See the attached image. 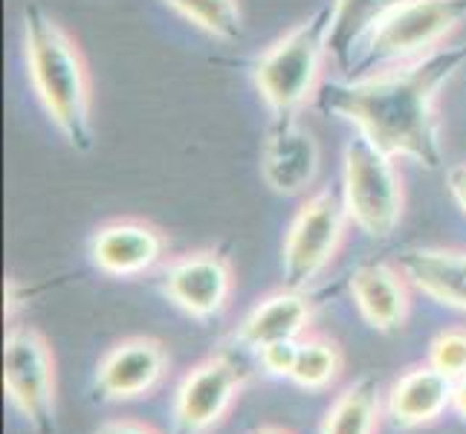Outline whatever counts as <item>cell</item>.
I'll list each match as a JSON object with an SVG mask.
<instances>
[{
    "label": "cell",
    "mask_w": 466,
    "mask_h": 434,
    "mask_svg": "<svg viewBox=\"0 0 466 434\" xmlns=\"http://www.w3.org/2000/svg\"><path fill=\"white\" fill-rule=\"evenodd\" d=\"M466 64V44L441 46L423 58L350 82L321 85L319 107L339 116L394 159L441 168L438 96Z\"/></svg>",
    "instance_id": "cell-1"
},
{
    "label": "cell",
    "mask_w": 466,
    "mask_h": 434,
    "mask_svg": "<svg viewBox=\"0 0 466 434\" xmlns=\"http://www.w3.org/2000/svg\"><path fill=\"white\" fill-rule=\"evenodd\" d=\"M21 18L32 90L70 148L78 154H90L96 145L93 90L82 50L53 15L38 4H26Z\"/></svg>",
    "instance_id": "cell-2"
},
{
    "label": "cell",
    "mask_w": 466,
    "mask_h": 434,
    "mask_svg": "<svg viewBox=\"0 0 466 434\" xmlns=\"http://www.w3.org/2000/svg\"><path fill=\"white\" fill-rule=\"evenodd\" d=\"M330 6L313 12L255 64V87L272 116H296L319 93L325 61L330 56Z\"/></svg>",
    "instance_id": "cell-3"
},
{
    "label": "cell",
    "mask_w": 466,
    "mask_h": 434,
    "mask_svg": "<svg viewBox=\"0 0 466 434\" xmlns=\"http://www.w3.org/2000/svg\"><path fill=\"white\" fill-rule=\"evenodd\" d=\"M342 203L350 223L362 235L389 240L406 212V188L394 156L357 134L345 145L342 156Z\"/></svg>",
    "instance_id": "cell-4"
},
{
    "label": "cell",
    "mask_w": 466,
    "mask_h": 434,
    "mask_svg": "<svg viewBox=\"0 0 466 434\" xmlns=\"http://www.w3.org/2000/svg\"><path fill=\"white\" fill-rule=\"evenodd\" d=\"M466 21V0H403L368 32L357 67L414 61L441 50V44Z\"/></svg>",
    "instance_id": "cell-5"
},
{
    "label": "cell",
    "mask_w": 466,
    "mask_h": 434,
    "mask_svg": "<svg viewBox=\"0 0 466 434\" xmlns=\"http://www.w3.org/2000/svg\"><path fill=\"white\" fill-rule=\"evenodd\" d=\"M4 394L35 434L56 431V353L46 336L32 325H12L4 336Z\"/></svg>",
    "instance_id": "cell-6"
},
{
    "label": "cell",
    "mask_w": 466,
    "mask_h": 434,
    "mask_svg": "<svg viewBox=\"0 0 466 434\" xmlns=\"http://www.w3.org/2000/svg\"><path fill=\"white\" fill-rule=\"evenodd\" d=\"M350 227L345 203L333 191H316L301 203L281 247L284 287L308 289L336 261Z\"/></svg>",
    "instance_id": "cell-7"
},
{
    "label": "cell",
    "mask_w": 466,
    "mask_h": 434,
    "mask_svg": "<svg viewBox=\"0 0 466 434\" xmlns=\"http://www.w3.org/2000/svg\"><path fill=\"white\" fill-rule=\"evenodd\" d=\"M247 371L232 353L218 350L200 359L174 391L171 417L177 434H212L238 406Z\"/></svg>",
    "instance_id": "cell-8"
},
{
    "label": "cell",
    "mask_w": 466,
    "mask_h": 434,
    "mask_svg": "<svg viewBox=\"0 0 466 434\" xmlns=\"http://www.w3.org/2000/svg\"><path fill=\"white\" fill-rule=\"evenodd\" d=\"M159 289L177 310L198 321H212L235 296V267L218 249L186 252L166 264Z\"/></svg>",
    "instance_id": "cell-9"
},
{
    "label": "cell",
    "mask_w": 466,
    "mask_h": 434,
    "mask_svg": "<svg viewBox=\"0 0 466 434\" xmlns=\"http://www.w3.org/2000/svg\"><path fill=\"white\" fill-rule=\"evenodd\" d=\"M171 371L168 348L154 336H127L96 365L93 389L105 403H134L151 397Z\"/></svg>",
    "instance_id": "cell-10"
},
{
    "label": "cell",
    "mask_w": 466,
    "mask_h": 434,
    "mask_svg": "<svg viewBox=\"0 0 466 434\" xmlns=\"http://www.w3.org/2000/svg\"><path fill=\"white\" fill-rule=\"evenodd\" d=\"M168 240L154 223L119 217L96 229L90 237V261L110 278H139L163 264Z\"/></svg>",
    "instance_id": "cell-11"
},
{
    "label": "cell",
    "mask_w": 466,
    "mask_h": 434,
    "mask_svg": "<svg viewBox=\"0 0 466 434\" xmlns=\"http://www.w3.org/2000/svg\"><path fill=\"white\" fill-rule=\"evenodd\" d=\"M321 166L319 142L296 116H276L261 148V177L276 195L293 197L310 188Z\"/></svg>",
    "instance_id": "cell-12"
},
{
    "label": "cell",
    "mask_w": 466,
    "mask_h": 434,
    "mask_svg": "<svg viewBox=\"0 0 466 434\" xmlns=\"http://www.w3.org/2000/svg\"><path fill=\"white\" fill-rule=\"evenodd\" d=\"M350 298L362 321L377 333H400L411 316V284L403 269L385 261H371L353 269L348 281Z\"/></svg>",
    "instance_id": "cell-13"
},
{
    "label": "cell",
    "mask_w": 466,
    "mask_h": 434,
    "mask_svg": "<svg viewBox=\"0 0 466 434\" xmlns=\"http://www.w3.org/2000/svg\"><path fill=\"white\" fill-rule=\"evenodd\" d=\"M455 382L443 377L429 362L411 365L400 374L389 394H385V417L400 431H417L423 426L438 423L452 409Z\"/></svg>",
    "instance_id": "cell-14"
},
{
    "label": "cell",
    "mask_w": 466,
    "mask_h": 434,
    "mask_svg": "<svg viewBox=\"0 0 466 434\" xmlns=\"http://www.w3.org/2000/svg\"><path fill=\"white\" fill-rule=\"evenodd\" d=\"M313 321V301L301 289L281 287L276 293L264 296L255 308L247 313L235 330V342L247 350L258 353L272 342L301 339L310 333Z\"/></svg>",
    "instance_id": "cell-15"
},
{
    "label": "cell",
    "mask_w": 466,
    "mask_h": 434,
    "mask_svg": "<svg viewBox=\"0 0 466 434\" xmlns=\"http://www.w3.org/2000/svg\"><path fill=\"white\" fill-rule=\"evenodd\" d=\"M397 267L417 293L449 310L466 313V252L414 247L400 255Z\"/></svg>",
    "instance_id": "cell-16"
},
{
    "label": "cell",
    "mask_w": 466,
    "mask_h": 434,
    "mask_svg": "<svg viewBox=\"0 0 466 434\" xmlns=\"http://www.w3.org/2000/svg\"><path fill=\"white\" fill-rule=\"evenodd\" d=\"M385 403L377 377H360L336 394L319 434H380Z\"/></svg>",
    "instance_id": "cell-17"
},
{
    "label": "cell",
    "mask_w": 466,
    "mask_h": 434,
    "mask_svg": "<svg viewBox=\"0 0 466 434\" xmlns=\"http://www.w3.org/2000/svg\"><path fill=\"white\" fill-rule=\"evenodd\" d=\"M403 0H333L330 15V56L339 61V67H353V50L368 38V32Z\"/></svg>",
    "instance_id": "cell-18"
},
{
    "label": "cell",
    "mask_w": 466,
    "mask_h": 434,
    "mask_svg": "<svg viewBox=\"0 0 466 434\" xmlns=\"http://www.w3.org/2000/svg\"><path fill=\"white\" fill-rule=\"evenodd\" d=\"M345 374V350L325 333H308L299 342V359L290 382L308 394L330 391Z\"/></svg>",
    "instance_id": "cell-19"
},
{
    "label": "cell",
    "mask_w": 466,
    "mask_h": 434,
    "mask_svg": "<svg viewBox=\"0 0 466 434\" xmlns=\"http://www.w3.org/2000/svg\"><path fill=\"white\" fill-rule=\"evenodd\" d=\"M166 4L212 38L238 41L244 32V12L238 0H166Z\"/></svg>",
    "instance_id": "cell-20"
},
{
    "label": "cell",
    "mask_w": 466,
    "mask_h": 434,
    "mask_svg": "<svg viewBox=\"0 0 466 434\" xmlns=\"http://www.w3.org/2000/svg\"><path fill=\"white\" fill-rule=\"evenodd\" d=\"M431 368L449 379L466 377V328H446L441 330L435 339L429 342V359Z\"/></svg>",
    "instance_id": "cell-21"
},
{
    "label": "cell",
    "mask_w": 466,
    "mask_h": 434,
    "mask_svg": "<svg viewBox=\"0 0 466 434\" xmlns=\"http://www.w3.org/2000/svg\"><path fill=\"white\" fill-rule=\"evenodd\" d=\"M299 342L301 339H287V342H272V345L261 348L258 350L261 371L267 377H272V379H287V382H290L296 359H299Z\"/></svg>",
    "instance_id": "cell-22"
},
{
    "label": "cell",
    "mask_w": 466,
    "mask_h": 434,
    "mask_svg": "<svg viewBox=\"0 0 466 434\" xmlns=\"http://www.w3.org/2000/svg\"><path fill=\"white\" fill-rule=\"evenodd\" d=\"M96 434H163L154 426L142 423V420H131V417H122V420H107L96 429Z\"/></svg>",
    "instance_id": "cell-23"
},
{
    "label": "cell",
    "mask_w": 466,
    "mask_h": 434,
    "mask_svg": "<svg viewBox=\"0 0 466 434\" xmlns=\"http://www.w3.org/2000/svg\"><path fill=\"white\" fill-rule=\"evenodd\" d=\"M26 298H29L26 287L18 278H6V284H4V313H6L9 321L18 316V310L26 304Z\"/></svg>",
    "instance_id": "cell-24"
},
{
    "label": "cell",
    "mask_w": 466,
    "mask_h": 434,
    "mask_svg": "<svg viewBox=\"0 0 466 434\" xmlns=\"http://www.w3.org/2000/svg\"><path fill=\"white\" fill-rule=\"evenodd\" d=\"M446 188L452 200L458 203V208L466 215V163H458L446 171Z\"/></svg>",
    "instance_id": "cell-25"
},
{
    "label": "cell",
    "mask_w": 466,
    "mask_h": 434,
    "mask_svg": "<svg viewBox=\"0 0 466 434\" xmlns=\"http://www.w3.org/2000/svg\"><path fill=\"white\" fill-rule=\"evenodd\" d=\"M452 411L466 423V377L455 379V391H452Z\"/></svg>",
    "instance_id": "cell-26"
},
{
    "label": "cell",
    "mask_w": 466,
    "mask_h": 434,
    "mask_svg": "<svg viewBox=\"0 0 466 434\" xmlns=\"http://www.w3.org/2000/svg\"><path fill=\"white\" fill-rule=\"evenodd\" d=\"M249 434H293V431L281 429V426H258V429H252Z\"/></svg>",
    "instance_id": "cell-27"
}]
</instances>
